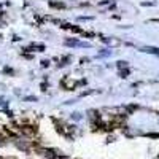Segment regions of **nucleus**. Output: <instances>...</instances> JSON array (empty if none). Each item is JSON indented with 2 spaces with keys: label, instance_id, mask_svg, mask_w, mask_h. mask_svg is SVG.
I'll return each instance as SVG.
<instances>
[{
  "label": "nucleus",
  "instance_id": "f257e3e1",
  "mask_svg": "<svg viewBox=\"0 0 159 159\" xmlns=\"http://www.w3.org/2000/svg\"><path fill=\"white\" fill-rule=\"evenodd\" d=\"M143 51L153 53V54H159V48H143Z\"/></svg>",
  "mask_w": 159,
  "mask_h": 159
}]
</instances>
